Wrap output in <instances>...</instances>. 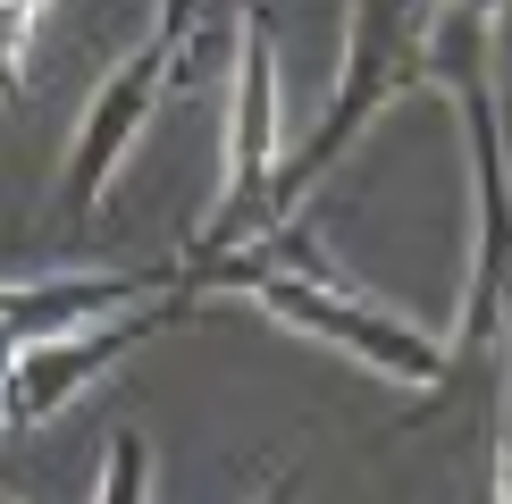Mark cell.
Listing matches in <instances>:
<instances>
[{
	"label": "cell",
	"instance_id": "obj_1",
	"mask_svg": "<svg viewBox=\"0 0 512 504\" xmlns=\"http://www.w3.org/2000/svg\"><path fill=\"white\" fill-rule=\"evenodd\" d=\"M496 26L504 0H445L429 26V84L462 118V168H471V261H462V320L445 353L496 362L512 311V168H504V110H496Z\"/></svg>",
	"mask_w": 512,
	"mask_h": 504
},
{
	"label": "cell",
	"instance_id": "obj_2",
	"mask_svg": "<svg viewBox=\"0 0 512 504\" xmlns=\"http://www.w3.org/2000/svg\"><path fill=\"white\" fill-rule=\"evenodd\" d=\"M236 9L244 0H160V26L93 84V101H84V118H76V143H68V160H59V194H51L59 236L93 227L110 177L126 168V152L143 143V126L160 118L168 93H185V84H202V76H227V59H236Z\"/></svg>",
	"mask_w": 512,
	"mask_h": 504
},
{
	"label": "cell",
	"instance_id": "obj_3",
	"mask_svg": "<svg viewBox=\"0 0 512 504\" xmlns=\"http://www.w3.org/2000/svg\"><path fill=\"white\" fill-rule=\"evenodd\" d=\"M437 9H445V0H353V17H345V68H336L328 110L311 118L303 152L277 160V185H269V210H277V219L303 210L311 185L328 177V168L345 160L403 93L429 84V26H437Z\"/></svg>",
	"mask_w": 512,
	"mask_h": 504
},
{
	"label": "cell",
	"instance_id": "obj_4",
	"mask_svg": "<svg viewBox=\"0 0 512 504\" xmlns=\"http://www.w3.org/2000/svg\"><path fill=\"white\" fill-rule=\"evenodd\" d=\"M277 160H286V110H277V34H269V9H261V0H244V9H236V59H227V177H219V210H210L202 236L185 244V261L227 252V244L261 236V227L277 219V210H269Z\"/></svg>",
	"mask_w": 512,
	"mask_h": 504
},
{
	"label": "cell",
	"instance_id": "obj_5",
	"mask_svg": "<svg viewBox=\"0 0 512 504\" xmlns=\"http://www.w3.org/2000/svg\"><path fill=\"white\" fill-rule=\"evenodd\" d=\"M244 303H261L277 328H294V336H311V345H328V353H345V362L378 370L403 395H445V387H454V353H445V336H429L420 320H403V311H387V303H370L353 278L345 286H328V278H261Z\"/></svg>",
	"mask_w": 512,
	"mask_h": 504
},
{
	"label": "cell",
	"instance_id": "obj_6",
	"mask_svg": "<svg viewBox=\"0 0 512 504\" xmlns=\"http://www.w3.org/2000/svg\"><path fill=\"white\" fill-rule=\"evenodd\" d=\"M185 311H194V294L177 286V294H152V303H126V311H110V320H93V328H68V336H34V345H17L9 378H0V429H42V420H59L101 370H118L143 336L177 328Z\"/></svg>",
	"mask_w": 512,
	"mask_h": 504
},
{
	"label": "cell",
	"instance_id": "obj_7",
	"mask_svg": "<svg viewBox=\"0 0 512 504\" xmlns=\"http://www.w3.org/2000/svg\"><path fill=\"white\" fill-rule=\"evenodd\" d=\"M93 504H152V437H143V429H110Z\"/></svg>",
	"mask_w": 512,
	"mask_h": 504
},
{
	"label": "cell",
	"instance_id": "obj_8",
	"mask_svg": "<svg viewBox=\"0 0 512 504\" xmlns=\"http://www.w3.org/2000/svg\"><path fill=\"white\" fill-rule=\"evenodd\" d=\"M51 0H0V101H26V59H34V26Z\"/></svg>",
	"mask_w": 512,
	"mask_h": 504
},
{
	"label": "cell",
	"instance_id": "obj_9",
	"mask_svg": "<svg viewBox=\"0 0 512 504\" xmlns=\"http://www.w3.org/2000/svg\"><path fill=\"white\" fill-rule=\"evenodd\" d=\"M496 362H504V387H496V462H487V504H512V311H504V336H496Z\"/></svg>",
	"mask_w": 512,
	"mask_h": 504
},
{
	"label": "cell",
	"instance_id": "obj_10",
	"mask_svg": "<svg viewBox=\"0 0 512 504\" xmlns=\"http://www.w3.org/2000/svg\"><path fill=\"white\" fill-rule=\"evenodd\" d=\"M252 504H294V479H286V471H277V479H269V488H261V496H252Z\"/></svg>",
	"mask_w": 512,
	"mask_h": 504
},
{
	"label": "cell",
	"instance_id": "obj_11",
	"mask_svg": "<svg viewBox=\"0 0 512 504\" xmlns=\"http://www.w3.org/2000/svg\"><path fill=\"white\" fill-rule=\"evenodd\" d=\"M0 504H9V496H0Z\"/></svg>",
	"mask_w": 512,
	"mask_h": 504
}]
</instances>
